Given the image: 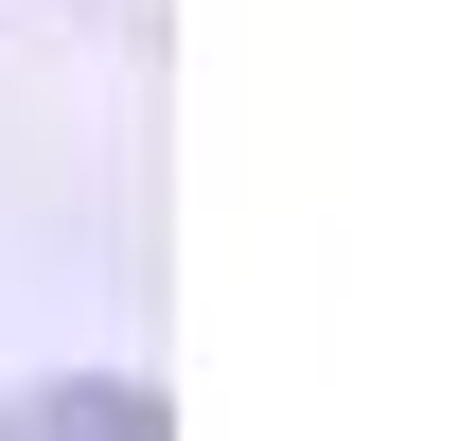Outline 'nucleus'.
Segmentation results:
<instances>
[{
  "label": "nucleus",
  "instance_id": "obj_1",
  "mask_svg": "<svg viewBox=\"0 0 459 441\" xmlns=\"http://www.w3.org/2000/svg\"><path fill=\"white\" fill-rule=\"evenodd\" d=\"M0 441H160V388H18V406H0Z\"/></svg>",
  "mask_w": 459,
  "mask_h": 441
}]
</instances>
